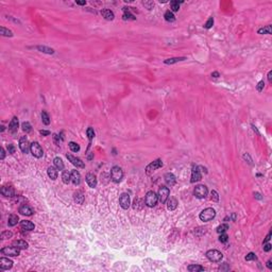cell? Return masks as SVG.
<instances>
[{
  "label": "cell",
  "mask_w": 272,
  "mask_h": 272,
  "mask_svg": "<svg viewBox=\"0 0 272 272\" xmlns=\"http://www.w3.org/2000/svg\"><path fill=\"white\" fill-rule=\"evenodd\" d=\"M215 217H216V210L213 207H207V208L203 209L199 215L200 220L203 222H208L210 220H213Z\"/></svg>",
  "instance_id": "cell-1"
},
{
  "label": "cell",
  "mask_w": 272,
  "mask_h": 272,
  "mask_svg": "<svg viewBox=\"0 0 272 272\" xmlns=\"http://www.w3.org/2000/svg\"><path fill=\"white\" fill-rule=\"evenodd\" d=\"M157 201H158V196L155 194L154 191H148L146 194V197H145V203H146L147 206L149 207H153L157 204Z\"/></svg>",
  "instance_id": "cell-2"
},
{
  "label": "cell",
  "mask_w": 272,
  "mask_h": 272,
  "mask_svg": "<svg viewBox=\"0 0 272 272\" xmlns=\"http://www.w3.org/2000/svg\"><path fill=\"white\" fill-rule=\"evenodd\" d=\"M123 178V171L119 166H114L111 169V179L113 182L115 183H119Z\"/></svg>",
  "instance_id": "cell-3"
},
{
  "label": "cell",
  "mask_w": 272,
  "mask_h": 272,
  "mask_svg": "<svg viewBox=\"0 0 272 272\" xmlns=\"http://www.w3.org/2000/svg\"><path fill=\"white\" fill-rule=\"evenodd\" d=\"M206 257H207V259L210 260V262L219 263L220 260L222 259L223 255H222V253L220 251H218V250H209V251L206 252Z\"/></svg>",
  "instance_id": "cell-4"
},
{
  "label": "cell",
  "mask_w": 272,
  "mask_h": 272,
  "mask_svg": "<svg viewBox=\"0 0 272 272\" xmlns=\"http://www.w3.org/2000/svg\"><path fill=\"white\" fill-rule=\"evenodd\" d=\"M208 194V189L206 187L205 185H198L196 186L195 190H194V195H195L196 198L198 199H203L205 198L206 196Z\"/></svg>",
  "instance_id": "cell-5"
},
{
  "label": "cell",
  "mask_w": 272,
  "mask_h": 272,
  "mask_svg": "<svg viewBox=\"0 0 272 272\" xmlns=\"http://www.w3.org/2000/svg\"><path fill=\"white\" fill-rule=\"evenodd\" d=\"M169 195H170L169 188L166 187V186H160V189H158V194H157V196H158V201H160V203H166V201H167L168 198H169Z\"/></svg>",
  "instance_id": "cell-6"
},
{
  "label": "cell",
  "mask_w": 272,
  "mask_h": 272,
  "mask_svg": "<svg viewBox=\"0 0 272 272\" xmlns=\"http://www.w3.org/2000/svg\"><path fill=\"white\" fill-rule=\"evenodd\" d=\"M1 254L3 255H7V256H18L20 254V249L16 248L14 246L12 247H4L3 249L0 250Z\"/></svg>",
  "instance_id": "cell-7"
},
{
  "label": "cell",
  "mask_w": 272,
  "mask_h": 272,
  "mask_svg": "<svg viewBox=\"0 0 272 272\" xmlns=\"http://www.w3.org/2000/svg\"><path fill=\"white\" fill-rule=\"evenodd\" d=\"M163 165L164 164H163L162 160H160V158H157V160L151 162L150 164L146 167V173L147 175H151V172H153L154 170H156V169H158V168H162L163 167Z\"/></svg>",
  "instance_id": "cell-8"
},
{
  "label": "cell",
  "mask_w": 272,
  "mask_h": 272,
  "mask_svg": "<svg viewBox=\"0 0 272 272\" xmlns=\"http://www.w3.org/2000/svg\"><path fill=\"white\" fill-rule=\"evenodd\" d=\"M30 151H31L32 155L34 157H37V158H41V157L43 156V154H44L42 147H41V145H39L37 141H34V143H31Z\"/></svg>",
  "instance_id": "cell-9"
},
{
  "label": "cell",
  "mask_w": 272,
  "mask_h": 272,
  "mask_svg": "<svg viewBox=\"0 0 272 272\" xmlns=\"http://www.w3.org/2000/svg\"><path fill=\"white\" fill-rule=\"evenodd\" d=\"M119 204L123 209H128L130 207V204H131V200H130V196L129 194L127 192H123L121 194L120 198H119Z\"/></svg>",
  "instance_id": "cell-10"
},
{
  "label": "cell",
  "mask_w": 272,
  "mask_h": 272,
  "mask_svg": "<svg viewBox=\"0 0 272 272\" xmlns=\"http://www.w3.org/2000/svg\"><path fill=\"white\" fill-rule=\"evenodd\" d=\"M199 169H200L199 166H197V165H192L191 180H190V182H191V183L199 182L200 180H201V178H202V175H201V171H200Z\"/></svg>",
  "instance_id": "cell-11"
},
{
  "label": "cell",
  "mask_w": 272,
  "mask_h": 272,
  "mask_svg": "<svg viewBox=\"0 0 272 272\" xmlns=\"http://www.w3.org/2000/svg\"><path fill=\"white\" fill-rule=\"evenodd\" d=\"M19 148H20L21 152H24V153H28V151L30 150L31 145H30L28 138L26 136H22L19 139Z\"/></svg>",
  "instance_id": "cell-12"
},
{
  "label": "cell",
  "mask_w": 272,
  "mask_h": 272,
  "mask_svg": "<svg viewBox=\"0 0 272 272\" xmlns=\"http://www.w3.org/2000/svg\"><path fill=\"white\" fill-rule=\"evenodd\" d=\"M67 158H68V160H69V162H71V164L74 165V166H76L77 168H84V167H85L84 162H82V160H81V158H79V157L73 156L72 154H67Z\"/></svg>",
  "instance_id": "cell-13"
},
{
  "label": "cell",
  "mask_w": 272,
  "mask_h": 272,
  "mask_svg": "<svg viewBox=\"0 0 272 272\" xmlns=\"http://www.w3.org/2000/svg\"><path fill=\"white\" fill-rule=\"evenodd\" d=\"M0 192L1 195L4 196V197H14L15 195V190L12 186H9V185H5V186H2L1 189H0Z\"/></svg>",
  "instance_id": "cell-14"
},
{
  "label": "cell",
  "mask_w": 272,
  "mask_h": 272,
  "mask_svg": "<svg viewBox=\"0 0 272 272\" xmlns=\"http://www.w3.org/2000/svg\"><path fill=\"white\" fill-rule=\"evenodd\" d=\"M18 212H19L21 215H24V216H32L33 213H34L33 208H32L30 205H28V204L21 205L20 207H19V209H18Z\"/></svg>",
  "instance_id": "cell-15"
},
{
  "label": "cell",
  "mask_w": 272,
  "mask_h": 272,
  "mask_svg": "<svg viewBox=\"0 0 272 272\" xmlns=\"http://www.w3.org/2000/svg\"><path fill=\"white\" fill-rule=\"evenodd\" d=\"M13 267V262L9 259V258L5 257H1L0 258V269L2 270H9Z\"/></svg>",
  "instance_id": "cell-16"
},
{
  "label": "cell",
  "mask_w": 272,
  "mask_h": 272,
  "mask_svg": "<svg viewBox=\"0 0 272 272\" xmlns=\"http://www.w3.org/2000/svg\"><path fill=\"white\" fill-rule=\"evenodd\" d=\"M85 180H86V183H87L91 188H95L97 186V178H96V175L94 173H87Z\"/></svg>",
  "instance_id": "cell-17"
},
{
  "label": "cell",
  "mask_w": 272,
  "mask_h": 272,
  "mask_svg": "<svg viewBox=\"0 0 272 272\" xmlns=\"http://www.w3.org/2000/svg\"><path fill=\"white\" fill-rule=\"evenodd\" d=\"M18 118L17 117H13V119L11 120V122L9 123V131H10L12 134H14L18 131Z\"/></svg>",
  "instance_id": "cell-18"
},
{
  "label": "cell",
  "mask_w": 272,
  "mask_h": 272,
  "mask_svg": "<svg viewBox=\"0 0 272 272\" xmlns=\"http://www.w3.org/2000/svg\"><path fill=\"white\" fill-rule=\"evenodd\" d=\"M165 182H166V184L168 185V186H173V185H175V183H177V179H175V175L173 173H170V172H168V173H166L165 175Z\"/></svg>",
  "instance_id": "cell-19"
},
{
  "label": "cell",
  "mask_w": 272,
  "mask_h": 272,
  "mask_svg": "<svg viewBox=\"0 0 272 272\" xmlns=\"http://www.w3.org/2000/svg\"><path fill=\"white\" fill-rule=\"evenodd\" d=\"M71 182L73 185H80L81 183V175L78 170H72L71 171Z\"/></svg>",
  "instance_id": "cell-20"
},
{
  "label": "cell",
  "mask_w": 272,
  "mask_h": 272,
  "mask_svg": "<svg viewBox=\"0 0 272 272\" xmlns=\"http://www.w3.org/2000/svg\"><path fill=\"white\" fill-rule=\"evenodd\" d=\"M167 202V208L169 209V210H175L177 207H178V200L175 199V198H173V197H170V198H168V200L166 201Z\"/></svg>",
  "instance_id": "cell-21"
},
{
  "label": "cell",
  "mask_w": 272,
  "mask_h": 272,
  "mask_svg": "<svg viewBox=\"0 0 272 272\" xmlns=\"http://www.w3.org/2000/svg\"><path fill=\"white\" fill-rule=\"evenodd\" d=\"M12 246H14V247L20 249V250H26V249H28L29 247L28 242L24 240H21V239H19V240H14L12 242Z\"/></svg>",
  "instance_id": "cell-22"
},
{
  "label": "cell",
  "mask_w": 272,
  "mask_h": 272,
  "mask_svg": "<svg viewBox=\"0 0 272 272\" xmlns=\"http://www.w3.org/2000/svg\"><path fill=\"white\" fill-rule=\"evenodd\" d=\"M20 227L22 230L24 231H32L34 230V223H32L31 221H28V220H22L20 222Z\"/></svg>",
  "instance_id": "cell-23"
},
{
  "label": "cell",
  "mask_w": 272,
  "mask_h": 272,
  "mask_svg": "<svg viewBox=\"0 0 272 272\" xmlns=\"http://www.w3.org/2000/svg\"><path fill=\"white\" fill-rule=\"evenodd\" d=\"M101 15L103 16V17L106 19V20H113L114 19V13H113L111 10H108V9H104V10L101 11Z\"/></svg>",
  "instance_id": "cell-24"
},
{
  "label": "cell",
  "mask_w": 272,
  "mask_h": 272,
  "mask_svg": "<svg viewBox=\"0 0 272 272\" xmlns=\"http://www.w3.org/2000/svg\"><path fill=\"white\" fill-rule=\"evenodd\" d=\"M186 58L185 56H180V58H171V59H167L164 61V63L166 65H172V64H175L178 62H182V61H185Z\"/></svg>",
  "instance_id": "cell-25"
},
{
  "label": "cell",
  "mask_w": 272,
  "mask_h": 272,
  "mask_svg": "<svg viewBox=\"0 0 272 272\" xmlns=\"http://www.w3.org/2000/svg\"><path fill=\"white\" fill-rule=\"evenodd\" d=\"M47 173H48V177L51 179V180H56V179H58V169H56L55 167L50 166V167L48 168V170H47Z\"/></svg>",
  "instance_id": "cell-26"
},
{
  "label": "cell",
  "mask_w": 272,
  "mask_h": 272,
  "mask_svg": "<svg viewBox=\"0 0 272 272\" xmlns=\"http://www.w3.org/2000/svg\"><path fill=\"white\" fill-rule=\"evenodd\" d=\"M18 221H19V218H18L17 215L12 214V215H10V217H9L7 225H9V227H15V225L18 223Z\"/></svg>",
  "instance_id": "cell-27"
},
{
  "label": "cell",
  "mask_w": 272,
  "mask_h": 272,
  "mask_svg": "<svg viewBox=\"0 0 272 272\" xmlns=\"http://www.w3.org/2000/svg\"><path fill=\"white\" fill-rule=\"evenodd\" d=\"M74 201L78 203V204H83L84 200H85V197H84L83 192L82 191H77L74 192Z\"/></svg>",
  "instance_id": "cell-28"
},
{
  "label": "cell",
  "mask_w": 272,
  "mask_h": 272,
  "mask_svg": "<svg viewBox=\"0 0 272 272\" xmlns=\"http://www.w3.org/2000/svg\"><path fill=\"white\" fill-rule=\"evenodd\" d=\"M53 164H54V167L58 169V170H63L64 169V163L63 160L61 157H55L53 160Z\"/></svg>",
  "instance_id": "cell-29"
},
{
  "label": "cell",
  "mask_w": 272,
  "mask_h": 272,
  "mask_svg": "<svg viewBox=\"0 0 272 272\" xmlns=\"http://www.w3.org/2000/svg\"><path fill=\"white\" fill-rule=\"evenodd\" d=\"M129 9L130 7H123V11H124V14H123V19L124 20H135L136 17L134 16V15H132L131 13L129 12Z\"/></svg>",
  "instance_id": "cell-30"
},
{
  "label": "cell",
  "mask_w": 272,
  "mask_h": 272,
  "mask_svg": "<svg viewBox=\"0 0 272 272\" xmlns=\"http://www.w3.org/2000/svg\"><path fill=\"white\" fill-rule=\"evenodd\" d=\"M36 49L39 50L41 52L48 53V54H53V53H54V50H53L52 48H49V47H46V46H37Z\"/></svg>",
  "instance_id": "cell-31"
},
{
  "label": "cell",
  "mask_w": 272,
  "mask_h": 272,
  "mask_svg": "<svg viewBox=\"0 0 272 272\" xmlns=\"http://www.w3.org/2000/svg\"><path fill=\"white\" fill-rule=\"evenodd\" d=\"M187 270L190 272H200V271H204V267L200 265H190L187 267Z\"/></svg>",
  "instance_id": "cell-32"
},
{
  "label": "cell",
  "mask_w": 272,
  "mask_h": 272,
  "mask_svg": "<svg viewBox=\"0 0 272 272\" xmlns=\"http://www.w3.org/2000/svg\"><path fill=\"white\" fill-rule=\"evenodd\" d=\"M62 180H63V182L65 183V184H69L70 182H71V175H70V173L68 172V171H63V173H62Z\"/></svg>",
  "instance_id": "cell-33"
},
{
  "label": "cell",
  "mask_w": 272,
  "mask_h": 272,
  "mask_svg": "<svg viewBox=\"0 0 272 272\" xmlns=\"http://www.w3.org/2000/svg\"><path fill=\"white\" fill-rule=\"evenodd\" d=\"M257 33L258 34H271V26L268 24V26H266L264 28L258 29Z\"/></svg>",
  "instance_id": "cell-34"
},
{
  "label": "cell",
  "mask_w": 272,
  "mask_h": 272,
  "mask_svg": "<svg viewBox=\"0 0 272 272\" xmlns=\"http://www.w3.org/2000/svg\"><path fill=\"white\" fill-rule=\"evenodd\" d=\"M164 17L165 19L167 21H169V22H173V21L175 20V16L173 15V13H172L171 11H167V12L165 13Z\"/></svg>",
  "instance_id": "cell-35"
},
{
  "label": "cell",
  "mask_w": 272,
  "mask_h": 272,
  "mask_svg": "<svg viewBox=\"0 0 272 272\" xmlns=\"http://www.w3.org/2000/svg\"><path fill=\"white\" fill-rule=\"evenodd\" d=\"M180 3H182V1H181V2L175 1V0L171 1V2H170L171 11H172V12H178V11L180 10Z\"/></svg>",
  "instance_id": "cell-36"
},
{
  "label": "cell",
  "mask_w": 272,
  "mask_h": 272,
  "mask_svg": "<svg viewBox=\"0 0 272 272\" xmlns=\"http://www.w3.org/2000/svg\"><path fill=\"white\" fill-rule=\"evenodd\" d=\"M0 32H1V35L2 36H7V37H12L13 36V32L9 30V29H5L4 27H1L0 28Z\"/></svg>",
  "instance_id": "cell-37"
},
{
  "label": "cell",
  "mask_w": 272,
  "mask_h": 272,
  "mask_svg": "<svg viewBox=\"0 0 272 272\" xmlns=\"http://www.w3.org/2000/svg\"><path fill=\"white\" fill-rule=\"evenodd\" d=\"M42 120L44 122V124H46V126L50 124V117H49V115L47 114L46 111H43L42 112Z\"/></svg>",
  "instance_id": "cell-38"
},
{
  "label": "cell",
  "mask_w": 272,
  "mask_h": 272,
  "mask_svg": "<svg viewBox=\"0 0 272 272\" xmlns=\"http://www.w3.org/2000/svg\"><path fill=\"white\" fill-rule=\"evenodd\" d=\"M68 146H69V149L72 151V152H78V151H80V146H79L77 143H74V141H70V143H68Z\"/></svg>",
  "instance_id": "cell-39"
},
{
  "label": "cell",
  "mask_w": 272,
  "mask_h": 272,
  "mask_svg": "<svg viewBox=\"0 0 272 272\" xmlns=\"http://www.w3.org/2000/svg\"><path fill=\"white\" fill-rule=\"evenodd\" d=\"M21 128H22V130H24V132H26V133H30L32 131V127H31V124H30V122H28V121L22 122Z\"/></svg>",
  "instance_id": "cell-40"
},
{
  "label": "cell",
  "mask_w": 272,
  "mask_h": 272,
  "mask_svg": "<svg viewBox=\"0 0 272 272\" xmlns=\"http://www.w3.org/2000/svg\"><path fill=\"white\" fill-rule=\"evenodd\" d=\"M143 200L140 199H135L134 200V205H133V207H134V209H141L143 208Z\"/></svg>",
  "instance_id": "cell-41"
},
{
  "label": "cell",
  "mask_w": 272,
  "mask_h": 272,
  "mask_svg": "<svg viewBox=\"0 0 272 272\" xmlns=\"http://www.w3.org/2000/svg\"><path fill=\"white\" fill-rule=\"evenodd\" d=\"M227 230H229V225L223 223V224H221V225H219V227H217V233H219V234L225 233Z\"/></svg>",
  "instance_id": "cell-42"
},
{
  "label": "cell",
  "mask_w": 272,
  "mask_h": 272,
  "mask_svg": "<svg viewBox=\"0 0 272 272\" xmlns=\"http://www.w3.org/2000/svg\"><path fill=\"white\" fill-rule=\"evenodd\" d=\"M86 134H87V136H88V139H89V145H91V139H93V138L95 137L94 129H93V128H88V129L86 130Z\"/></svg>",
  "instance_id": "cell-43"
},
{
  "label": "cell",
  "mask_w": 272,
  "mask_h": 272,
  "mask_svg": "<svg viewBox=\"0 0 272 272\" xmlns=\"http://www.w3.org/2000/svg\"><path fill=\"white\" fill-rule=\"evenodd\" d=\"M12 236H13V233L11 231H5V232H2V234H1V239L2 240L7 239V238H11Z\"/></svg>",
  "instance_id": "cell-44"
},
{
  "label": "cell",
  "mask_w": 272,
  "mask_h": 272,
  "mask_svg": "<svg viewBox=\"0 0 272 272\" xmlns=\"http://www.w3.org/2000/svg\"><path fill=\"white\" fill-rule=\"evenodd\" d=\"M214 24V17H209L208 20L206 21L205 24H204V28L205 29H209L212 28V26Z\"/></svg>",
  "instance_id": "cell-45"
},
{
  "label": "cell",
  "mask_w": 272,
  "mask_h": 272,
  "mask_svg": "<svg viewBox=\"0 0 272 272\" xmlns=\"http://www.w3.org/2000/svg\"><path fill=\"white\" fill-rule=\"evenodd\" d=\"M244 259H246V260H248V262H249V260H255V259H256V255H255L253 252H250V253H249V254L247 255L246 257H244Z\"/></svg>",
  "instance_id": "cell-46"
},
{
  "label": "cell",
  "mask_w": 272,
  "mask_h": 272,
  "mask_svg": "<svg viewBox=\"0 0 272 272\" xmlns=\"http://www.w3.org/2000/svg\"><path fill=\"white\" fill-rule=\"evenodd\" d=\"M219 240H220V242H223V244H225V242H227V241L229 240V236H227V234L222 233L221 235H220Z\"/></svg>",
  "instance_id": "cell-47"
},
{
  "label": "cell",
  "mask_w": 272,
  "mask_h": 272,
  "mask_svg": "<svg viewBox=\"0 0 272 272\" xmlns=\"http://www.w3.org/2000/svg\"><path fill=\"white\" fill-rule=\"evenodd\" d=\"M263 249H264V251H265V252L271 251V249H272L271 244H269V242H265V244H263Z\"/></svg>",
  "instance_id": "cell-48"
},
{
  "label": "cell",
  "mask_w": 272,
  "mask_h": 272,
  "mask_svg": "<svg viewBox=\"0 0 272 272\" xmlns=\"http://www.w3.org/2000/svg\"><path fill=\"white\" fill-rule=\"evenodd\" d=\"M210 198H212V200H213V201H215V202H218V201H219V196H218V192H217L216 190H213V191H212V197H210Z\"/></svg>",
  "instance_id": "cell-49"
},
{
  "label": "cell",
  "mask_w": 272,
  "mask_h": 272,
  "mask_svg": "<svg viewBox=\"0 0 272 272\" xmlns=\"http://www.w3.org/2000/svg\"><path fill=\"white\" fill-rule=\"evenodd\" d=\"M264 86H265V82H264V81H259V82H258V84H257V86H256V88H257V91H259V93H260V91L264 89Z\"/></svg>",
  "instance_id": "cell-50"
},
{
  "label": "cell",
  "mask_w": 272,
  "mask_h": 272,
  "mask_svg": "<svg viewBox=\"0 0 272 272\" xmlns=\"http://www.w3.org/2000/svg\"><path fill=\"white\" fill-rule=\"evenodd\" d=\"M219 270H221V271H227V270H230V266L227 265V263H224V264H222L219 267Z\"/></svg>",
  "instance_id": "cell-51"
},
{
  "label": "cell",
  "mask_w": 272,
  "mask_h": 272,
  "mask_svg": "<svg viewBox=\"0 0 272 272\" xmlns=\"http://www.w3.org/2000/svg\"><path fill=\"white\" fill-rule=\"evenodd\" d=\"M53 140H54V143L56 145H60V143L63 140V138H60V136L58 134H53Z\"/></svg>",
  "instance_id": "cell-52"
},
{
  "label": "cell",
  "mask_w": 272,
  "mask_h": 272,
  "mask_svg": "<svg viewBox=\"0 0 272 272\" xmlns=\"http://www.w3.org/2000/svg\"><path fill=\"white\" fill-rule=\"evenodd\" d=\"M143 5H146V7H148V10H151L152 7L154 5V3L152 2V1H143Z\"/></svg>",
  "instance_id": "cell-53"
},
{
  "label": "cell",
  "mask_w": 272,
  "mask_h": 272,
  "mask_svg": "<svg viewBox=\"0 0 272 272\" xmlns=\"http://www.w3.org/2000/svg\"><path fill=\"white\" fill-rule=\"evenodd\" d=\"M7 151H9V153H10V154L15 153V147L13 146L12 143H10V145H7Z\"/></svg>",
  "instance_id": "cell-54"
},
{
  "label": "cell",
  "mask_w": 272,
  "mask_h": 272,
  "mask_svg": "<svg viewBox=\"0 0 272 272\" xmlns=\"http://www.w3.org/2000/svg\"><path fill=\"white\" fill-rule=\"evenodd\" d=\"M39 133L42 134L43 136H48L50 135V131H46V130H41L39 131Z\"/></svg>",
  "instance_id": "cell-55"
},
{
  "label": "cell",
  "mask_w": 272,
  "mask_h": 272,
  "mask_svg": "<svg viewBox=\"0 0 272 272\" xmlns=\"http://www.w3.org/2000/svg\"><path fill=\"white\" fill-rule=\"evenodd\" d=\"M271 234L272 233H271V231H270V232L268 233V235H267V237L265 238V240H264V242H263V244H265V242H269L270 238H271Z\"/></svg>",
  "instance_id": "cell-56"
},
{
  "label": "cell",
  "mask_w": 272,
  "mask_h": 272,
  "mask_svg": "<svg viewBox=\"0 0 272 272\" xmlns=\"http://www.w3.org/2000/svg\"><path fill=\"white\" fill-rule=\"evenodd\" d=\"M4 157H5V151H4L3 148H1V156H0V158L4 160Z\"/></svg>",
  "instance_id": "cell-57"
},
{
  "label": "cell",
  "mask_w": 272,
  "mask_h": 272,
  "mask_svg": "<svg viewBox=\"0 0 272 272\" xmlns=\"http://www.w3.org/2000/svg\"><path fill=\"white\" fill-rule=\"evenodd\" d=\"M268 81L270 84L272 83V71H269L268 72Z\"/></svg>",
  "instance_id": "cell-58"
},
{
  "label": "cell",
  "mask_w": 272,
  "mask_h": 272,
  "mask_svg": "<svg viewBox=\"0 0 272 272\" xmlns=\"http://www.w3.org/2000/svg\"><path fill=\"white\" fill-rule=\"evenodd\" d=\"M254 196H255V198H256V199H258V200L262 199V196H260V194H259V192H255Z\"/></svg>",
  "instance_id": "cell-59"
},
{
  "label": "cell",
  "mask_w": 272,
  "mask_h": 272,
  "mask_svg": "<svg viewBox=\"0 0 272 272\" xmlns=\"http://www.w3.org/2000/svg\"><path fill=\"white\" fill-rule=\"evenodd\" d=\"M266 266H267L269 269H272V262H271V260H268V262H267V264H266Z\"/></svg>",
  "instance_id": "cell-60"
},
{
  "label": "cell",
  "mask_w": 272,
  "mask_h": 272,
  "mask_svg": "<svg viewBox=\"0 0 272 272\" xmlns=\"http://www.w3.org/2000/svg\"><path fill=\"white\" fill-rule=\"evenodd\" d=\"M212 77H214V78H218V77H219V72H217V71H215V72H213V73H212Z\"/></svg>",
  "instance_id": "cell-61"
},
{
  "label": "cell",
  "mask_w": 272,
  "mask_h": 272,
  "mask_svg": "<svg viewBox=\"0 0 272 272\" xmlns=\"http://www.w3.org/2000/svg\"><path fill=\"white\" fill-rule=\"evenodd\" d=\"M77 4H79V5H84V4H86V1H77Z\"/></svg>",
  "instance_id": "cell-62"
},
{
  "label": "cell",
  "mask_w": 272,
  "mask_h": 272,
  "mask_svg": "<svg viewBox=\"0 0 272 272\" xmlns=\"http://www.w3.org/2000/svg\"><path fill=\"white\" fill-rule=\"evenodd\" d=\"M3 131H4V127L1 126V132H3Z\"/></svg>",
  "instance_id": "cell-63"
}]
</instances>
